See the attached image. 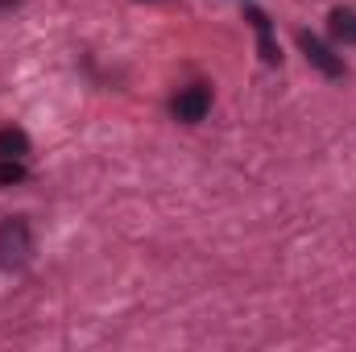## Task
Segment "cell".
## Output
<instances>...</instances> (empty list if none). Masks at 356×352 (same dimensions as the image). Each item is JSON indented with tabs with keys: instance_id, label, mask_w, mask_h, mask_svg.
Instances as JSON below:
<instances>
[{
	"instance_id": "2",
	"label": "cell",
	"mask_w": 356,
	"mask_h": 352,
	"mask_svg": "<svg viewBox=\"0 0 356 352\" xmlns=\"http://www.w3.org/2000/svg\"><path fill=\"white\" fill-rule=\"evenodd\" d=\"M170 112H175V120H182V125H199V120L211 112V88H207V83L182 88L175 99H170Z\"/></svg>"
},
{
	"instance_id": "3",
	"label": "cell",
	"mask_w": 356,
	"mask_h": 352,
	"mask_svg": "<svg viewBox=\"0 0 356 352\" xmlns=\"http://www.w3.org/2000/svg\"><path fill=\"white\" fill-rule=\"evenodd\" d=\"M298 46H302L307 63H311L315 71H323L327 79H344V75H348L344 58H340V54H332V50H327V46H323V42H319L315 33H307V29H302V33H298Z\"/></svg>"
},
{
	"instance_id": "5",
	"label": "cell",
	"mask_w": 356,
	"mask_h": 352,
	"mask_svg": "<svg viewBox=\"0 0 356 352\" xmlns=\"http://www.w3.org/2000/svg\"><path fill=\"white\" fill-rule=\"evenodd\" d=\"M327 33H332L340 46H356V8H332Z\"/></svg>"
},
{
	"instance_id": "4",
	"label": "cell",
	"mask_w": 356,
	"mask_h": 352,
	"mask_svg": "<svg viewBox=\"0 0 356 352\" xmlns=\"http://www.w3.org/2000/svg\"><path fill=\"white\" fill-rule=\"evenodd\" d=\"M245 21H249L253 33H257L261 63H266V67H277V63H282V50H277V42H273V25H269V17L261 13V8H245Z\"/></svg>"
},
{
	"instance_id": "7",
	"label": "cell",
	"mask_w": 356,
	"mask_h": 352,
	"mask_svg": "<svg viewBox=\"0 0 356 352\" xmlns=\"http://www.w3.org/2000/svg\"><path fill=\"white\" fill-rule=\"evenodd\" d=\"M25 158H0V186H17L25 182Z\"/></svg>"
},
{
	"instance_id": "6",
	"label": "cell",
	"mask_w": 356,
	"mask_h": 352,
	"mask_svg": "<svg viewBox=\"0 0 356 352\" xmlns=\"http://www.w3.org/2000/svg\"><path fill=\"white\" fill-rule=\"evenodd\" d=\"M25 154H29V133L17 125H4L0 129V158H25Z\"/></svg>"
},
{
	"instance_id": "1",
	"label": "cell",
	"mask_w": 356,
	"mask_h": 352,
	"mask_svg": "<svg viewBox=\"0 0 356 352\" xmlns=\"http://www.w3.org/2000/svg\"><path fill=\"white\" fill-rule=\"evenodd\" d=\"M33 257V228L25 216H8L0 224V269H21Z\"/></svg>"
},
{
	"instance_id": "8",
	"label": "cell",
	"mask_w": 356,
	"mask_h": 352,
	"mask_svg": "<svg viewBox=\"0 0 356 352\" xmlns=\"http://www.w3.org/2000/svg\"><path fill=\"white\" fill-rule=\"evenodd\" d=\"M13 4H17V0H0V8H13Z\"/></svg>"
}]
</instances>
